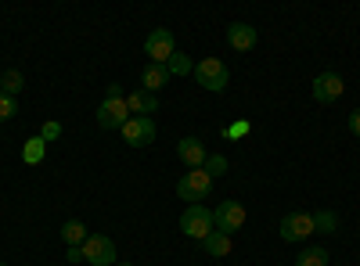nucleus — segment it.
Returning a JSON list of instances; mask_svg holds the SVG:
<instances>
[{
  "label": "nucleus",
  "instance_id": "obj_1",
  "mask_svg": "<svg viewBox=\"0 0 360 266\" xmlns=\"http://www.w3.org/2000/svg\"><path fill=\"white\" fill-rule=\"evenodd\" d=\"M209 191H213V176H209L205 169H188L184 176H180V184H176V198L188 201V205L205 201Z\"/></svg>",
  "mask_w": 360,
  "mask_h": 266
},
{
  "label": "nucleus",
  "instance_id": "obj_2",
  "mask_svg": "<svg viewBox=\"0 0 360 266\" xmlns=\"http://www.w3.org/2000/svg\"><path fill=\"white\" fill-rule=\"evenodd\" d=\"M191 76L198 79V86H205L209 94L227 91V79H231V72H227V65L220 62V58H202V62L195 65V72H191Z\"/></svg>",
  "mask_w": 360,
  "mask_h": 266
},
{
  "label": "nucleus",
  "instance_id": "obj_3",
  "mask_svg": "<svg viewBox=\"0 0 360 266\" xmlns=\"http://www.w3.org/2000/svg\"><path fill=\"white\" fill-rule=\"evenodd\" d=\"M180 230H184L188 238H195V241H205L209 234L217 230V223H213V213H209L202 201H198V205H188V209H184V216H180Z\"/></svg>",
  "mask_w": 360,
  "mask_h": 266
},
{
  "label": "nucleus",
  "instance_id": "obj_4",
  "mask_svg": "<svg viewBox=\"0 0 360 266\" xmlns=\"http://www.w3.org/2000/svg\"><path fill=\"white\" fill-rule=\"evenodd\" d=\"M79 252H83V262H90V266H115L119 262L115 245H112V238H105V234H90V238L79 245Z\"/></svg>",
  "mask_w": 360,
  "mask_h": 266
},
{
  "label": "nucleus",
  "instance_id": "obj_5",
  "mask_svg": "<svg viewBox=\"0 0 360 266\" xmlns=\"http://www.w3.org/2000/svg\"><path fill=\"white\" fill-rule=\"evenodd\" d=\"M130 123V108H127V98H105L98 105V126L101 130H123Z\"/></svg>",
  "mask_w": 360,
  "mask_h": 266
},
{
  "label": "nucleus",
  "instance_id": "obj_6",
  "mask_svg": "<svg viewBox=\"0 0 360 266\" xmlns=\"http://www.w3.org/2000/svg\"><path fill=\"white\" fill-rule=\"evenodd\" d=\"M144 54L152 58V65H166L169 58L176 54V40H173L169 29H152L148 40H144Z\"/></svg>",
  "mask_w": 360,
  "mask_h": 266
},
{
  "label": "nucleus",
  "instance_id": "obj_7",
  "mask_svg": "<svg viewBox=\"0 0 360 266\" xmlns=\"http://www.w3.org/2000/svg\"><path fill=\"white\" fill-rule=\"evenodd\" d=\"M155 119H148V115H130V123L123 126V140L130 147H148L155 140Z\"/></svg>",
  "mask_w": 360,
  "mask_h": 266
},
{
  "label": "nucleus",
  "instance_id": "obj_8",
  "mask_svg": "<svg viewBox=\"0 0 360 266\" xmlns=\"http://www.w3.org/2000/svg\"><path fill=\"white\" fill-rule=\"evenodd\" d=\"M278 230H281V241H307L314 234V213H288Z\"/></svg>",
  "mask_w": 360,
  "mask_h": 266
},
{
  "label": "nucleus",
  "instance_id": "obj_9",
  "mask_svg": "<svg viewBox=\"0 0 360 266\" xmlns=\"http://www.w3.org/2000/svg\"><path fill=\"white\" fill-rule=\"evenodd\" d=\"M342 94H346V83H342L339 72H321V76L314 79V101L332 105V101H339Z\"/></svg>",
  "mask_w": 360,
  "mask_h": 266
},
{
  "label": "nucleus",
  "instance_id": "obj_10",
  "mask_svg": "<svg viewBox=\"0 0 360 266\" xmlns=\"http://www.w3.org/2000/svg\"><path fill=\"white\" fill-rule=\"evenodd\" d=\"M213 223H217V230H224V234L242 230V227H245V205H242V201H224L220 209L213 213Z\"/></svg>",
  "mask_w": 360,
  "mask_h": 266
},
{
  "label": "nucleus",
  "instance_id": "obj_11",
  "mask_svg": "<svg viewBox=\"0 0 360 266\" xmlns=\"http://www.w3.org/2000/svg\"><path fill=\"white\" fill-rule=\"evenodd\" d=\"M176 159L184 162L188 169H202L205 159H209V152H205V144L198 137H184V140L176 144Z\"/></svg>",
  "mask_w": 360,
  "mask_h": 266
},
{
  "label": "nucleus",
  "instance_id": "obj_12",
  "mask_svg": "<svg viewBox=\"0 0 360 266\" xmlns=\"http://www.w3.org/2000/svg\"><path fill=\"white\" fill-rule=\"evenodd\" d=\"M227 44L234 51H252L256 47V29L249 22H231L227 25Z\"/></svg>",
  "mask_w": 360,
  "mask_h": 266
},
{
  "label": "nucleus",
  "instance_id": "obj_13",
  "mask_svg": "<svg viewBox=\"0 0 360 266\" xmlns=\"http://www.w3.org/2000/svg\"><path fill=\"white\" fill-rule=\"evenodd\" d=\"M127 108H130V115H152L159 112V98L155 94H148V91H134L130 98H127Z\"/></svg>",
  "mask_w": 360,
  "mask_h": 266
},
{
  "label": "nucleus",
  "instance_id": "obj_14",
  "mask_svg": "<svg viewBox=\"0 0 360 266\" xmlns=\"http://www.w3.org/2000/svg\"><path fill=\"white\" fill-rule=\"evenodd\" d=\"M166 83H169V72H166V65H152V62L144 65V72H141V91L155 94V91H162Z\"/></svg>",
  "mask_w": 360,
  "mask_h": 266
},
{
  "label": "nucleus",
  "instance_id": "obj_15",
  "mask_svg": "<svg viewBox=\"0 0 360 266\" xmlns=\"http://www.w3.org/2000/svg\"><path fill=\"white\" fill-rule=\"evenodd\" d=\"M202 248H205V255H213V259H224V255H231V234H224V230H213L209 238L202 241Z\"/></svg>",
  "mask_w": 360,
  "mask_h": 266
},
{
  "label": "nucleus",
  "instance_id": "obj_16",
  "mask_svg": "<svg viewBox=\"0 0 360 266\" xmlns=\"http://www.w3.org/2000/svg\"><path fill=\"white\" fill-rule=\"evenodd\" d=\"M44 155H47V140H44V137H29V140L22 144V162H25V166H40Z\"/></svg>",
  "mask_w": 360,
  "mask_h": 266
},
{
  "label": "nucleus",
  "instance_id": "obj_17",
  "mask_svg": "<svg viewBox=\"0 0 360 266\" xmlns=\"http://www.w3.org/2000/svg\"><path fill=\"white\" fill-rule=\"evenodd\" d=\"M86 238H90V230L83 227V220H65V227H62V241H65L69 248H79Z\"/></svg>",
  "mask_w": 360,
  "mask_h": 266
},
{
  "label": "nucleus",
  "instance_id": "obj_18",
  "mask_svg": "<svg viewBox=\"0 0 360 266\" xmlns=\"http://www.w3.org/2000/svg\"><path fill=\"white\" fill-rule=\"evenodd\" d=\"M22 86H25V76H22L18 69H8L4 76H0V94L15 98V94H22Z\"/></svg>",
  "mask_w": 360,
  "mask_h": 266
},
{
  "label": "nucleus",
  "instance_id": "obj_19",
  "mask_svg": "<svg viewBox=\"0 0 360 266\" xmlns=\"http://www.w3.org/2000/svg\"><path fill=\"white\" fill-rule=\"evenodd\" d=\"M166 72H169V76H191V72H195V62H191L184 51H176L169 62H166Z\"/></svg>",
  "mask_w": 360,
  "mask_h": 266
},
{
  "label": "nucleus",
  "instance_id": "obj_20",
  "mask_svg": "<svg viewBox=\"0 0 360 266\" xmlns=\"http://www.w3.org/2000/svg\"><path fill=\"white\" fill-rule=\"evenodd\" d=\"M335 234L339 230V216L332 213V209H321V213H314V234Z\"/></svg>",
  "mask_w": 360,
  "mask_h": 266
},
{
  "label": "nucleus",
  "instance_id": "obj_21",
  "mask_svg": "<svg viewBox=\"0 0 360 266\" xmlns=\"http://www.w3.org/2000/svg\"><path fill=\"white\" fill-rule=\"evenodd\" d=\"M295 266H328V252L324 248H307L295 259Z\"/></svg>",
  "mask_w": 360,
  "mask_h": 266
},
{
  "label": "nucleus",
  "instance_id": "obj_22",
  "mask_svg": "<svg viewBox=\"0 0 360 266\" xmlns=\"http://www.w3.org/2000/svg\"><path fill=\"white\" fill-rule=\"evenodd\" d=\"M202 169H205V173H209V176H213V180H217V176H224V173H227V159H224V155H209Z\"/></svg>",
  "mask_w": 360,
  "mask_h": 266
},
{
  "label": "nucleus",
  "instance_id": "obj_23",
  "mask_svg": "<svg viewBox=\"0 0 360 266\" xmlns=\"http://www.w3.org/2000/svg\"><path fill=\"white\" fill-rule=\"evenodd\" d=\"M18 115V105H15V98H8V94H0V123H8V119H15Z\"/></svg>",
  "mask_w": 360,
  "mask_h": 266
},
{
  "label": "nucleus",
  "instance_id": "obj_24",
  "mask_svg": "<svg viewBox=\"0 0 360 266\" xmlns=\"http://www.w3.org/2000/svg\"><path fill=\"white\" fill-rule=\"evenodd\" d=\"M249 130H252V123H245V119H242V123H234V126H227V130H224V137L238 140V137H249Z\"/></svg>",
  "mask_w": 360,
  "mask_h": 266
},
{
  "label": "nucleus",
  "instance_id": "obj_25",
  "mask_svg": "<svg viewBox=\"0 0 360 266\" xmlns=\"http://www.w3.org/2000/svg\"><path fill=\"white\" fill-rule=\"evenodd\" d=\"M40 137H44V140H58V137H62V123H44Z\"/></svg>",
  "mask_w": 360,
  "mask_h": 266
},
{
  "label": "nucleus",
  "instance_id": "obj_26",
  "mask_svg": "<svg viewBox=\"0 0 360 266\" xmlns=\"http://www.w3.org/2000/svg\"><path fill=\"white\" fill-rule=\"evenodd\" d=\"M349 133H353V137H360V108H356V112H349Z\"/></svg>",
  "mask_w": 360,
  "mask_h": 266
},
{
  "label": "nucleus",
  "instance_id": "obj_27",
  "mask_svg": "<svg viewBox=\"0 0 360 266\" xmlns=\"http://www.w3.org/2000/svg\"><path fill=\"white\" fill-rule=\"evenodd\" d=\"M105 98H123V86H119V83H108V91H105Z\"/></svg>",
  "mask_w": 360,
  "mask_h": 266
},
{
  "label": "nucleus",
  "instance_id": "obj_28",
  "mask_svg": "<svg viewBox=\"0 0 360 266\" xmlns=\"http://www.w3.org/2000/svg\"><path fill=\"white\" fill-rule=\"evenodd\" d=\"M65 259H69V262H83V252H79V248H69Z\"/></svg>",
  "mask_w": 360,
  "mask_h": 266
},
{
  "label": "nucleus",
  "instance_id": "obj_29",
  "mask_svg": "<svg viewBox=\"0 0 360 266\" xmlns=\"http://www.w3.org/2000/svg\"><path fill=\"white\" fill-rule=\"evenodd\" d=\"M115 266H130V262H115Z\"/></svg>",
  "mask_w": 360,
  "mask_h": 266
},
{
  "label": "nucleus",
  "instance_id": "obj_30",
  "mask_svg": "<svg viewBox=\"0 0 360 266\" xmlns=\"http://www.w3.org/2000/svg\"><path fill=\"white\" fill-rule=\"evenodd\" d=\"M0 266H8V262H0Z\"/></svg>",
  "mask_w": 360,
  "mask_h": 266
}]
</instances>
